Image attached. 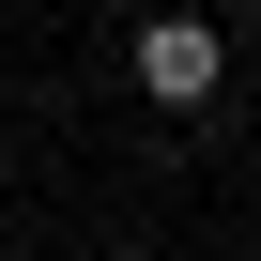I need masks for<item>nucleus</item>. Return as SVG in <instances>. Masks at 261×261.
Here are the masks:
<instances>
[{"label": "nucleus", "mask_w": 261, "mask_h": 261, "mask_svg": "<svg viewBox=\"0 0 261 261\" xmlns=\"http://www.w3.org/2000/svg\"><path fill=\"white\" fill-rule=\"evenodd\" d=\"M215 77H230L215 16H154V31H139V92H154V108H215Z\"/></svg>", "instance_id": "obj_1"}]
</instances>
